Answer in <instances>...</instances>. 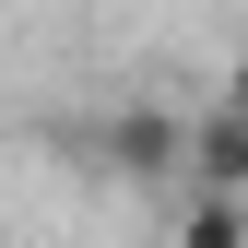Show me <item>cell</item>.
Masks as SVG:
<instances>
[{
	"label": "cell",
	"instance_id": "1",
	"mask_svg": "<svg viewBox=\"0 0 248 248\" xmlns=\"http://www.w3.org/2000/svg\"><path fill=\"white\" fill-rule=\"evenodd\" d=\"M177 177H189V189H236V201H248V118H236L225 95L201 107L189 142H177Z\"/></svg>",
	"mask_w": 248,
	"mask_h": 248
},
{
	"label": "cell",
	"instance_id": "2",
	"mask_svg": "<svg viewBox=\"0 0 248 248\" xmlns=\"http://www.w3.org/2000/svg\"><path fill=\"white\" fill-rule=\"evenodd\" d=\"M177 142H189V130H177V118H154V107H130V118L107 130V154H118L130 177H177Z\"/></svg>",
	"mask_w": 248,
	"mask_h": 248
},
{
	"label": "cell",
	"instance_id": "3",
	"mask_svg": "<svg viewBox=\"0 0 248 248\" xmlns=\"http://www.w3.org/2000/svg\"><path fill=\"white\" fill-rule=\"evenodd\" d=\"M177 248H248V201H236V189H189Z\"/></svg>",
	"mask_w": 248,
	"mask_h": 248
},
{
	"label": "cell",
	"instance_id": "4",
	"mask_svg": "<svg viewBox=\"0 0 248 248\" xmlns=\"http://www.w3.org/2000/svg\"><path fill=\"white\" fill-rule=\"evenodd\" d=\"M225 107H236V118H248V47H236V59H225Z\"/></svg>",
	"mask_w": 248,
	"mask_h": 248
}]
</instances>
